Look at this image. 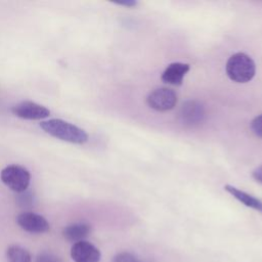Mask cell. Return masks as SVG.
<instances>
[{
  "instance_id": "cell-1",
  "label": "cell",
  "mask_w": 262,
  "mask_h": 262,
  "mask_svg": "<svg viewBox=\"0 0 262 262\" xmlns=\"http://www.w3.org/2000/svg\"><path fill=\"white\" fill-rule=\"evenodd\" d=\"M40 127L45 133L70 143L83 144L88 140V134L85 130L61 119L42 121Z\"/></svg>"
},
{
  "instance_id": "cell-2",
  "label": "cell",
  "mask_w": 262,
  "mask_h": 262,
  "mask_svg": "<svg viewBox=\"0 0 262 262\" xmlns=\"http://www.w3.org/2000/svg\"><path fill=\"white\" fill-rule=\"evenodd\" d=\"M225 70L227 76L233 82L247 83L255 76L256 66L248 54L237 52L228 58Z\"/></svg>"
},
{
  "instance_id": "cell-3",
  "label": "cell",
  "mask_w": 262,
  "mask_h": 262,
  "mask_svg": "<svg viewBox=\"0 0 262 262\" xmlns=\"http://www.w3.org/2000/svg\"><path fill=\"white\" fill-rule=\"evenodd\" d=\"M2 182L12 191L21 193L27 190L31 182L30 172L19 165H8L0 173Z\"/></svg>"
},
{
  "instance_id": "cell-4",
  "label": "cell",
  "mask_w": 262,
  "mask_h": 262,
  "mask_svg": "<svg viewBox=\"0 0 262 262\" xmlns=\"http://www.w3.org/2000/svg\"><path fill=\"white\" fill-rule=\"evenodd\" d=\"M11 113L24 120H43L50 115V111L37 102L24 100L11 107Z\"/></svg>"
},
{
  "instance_id": "cell-5",
  "label": "cell",
  "mask_w": 262,
  "mask_h": 262,
  "mask_svg": "<svg viewBox=\"0 0 262 262\" xmlns=\"http://www.w3.org/2000/svg\"><path fill=\"white\" fill-rule=\"evenodd\" d=\"M146 102L151 108L165 112L172 110L176 105L177 95L172 89L158 88L148 94Z\"/></svg>"
},
{
  "instance_id": "cell-6",
  "label": "cell",
  "mask_w": 262,
  "mask_h": 262,
  "mask_svg": "<svg viewBox=\"0 0 262 262\" xmlns=\"http://www.w3.org/2000/svg\"><path fill=\"white\" fill-rule=\"evenodd\" d=\"M205 118V107L196 100L185 101L179 111L178 119L184 126H196L203 122Z\"/></svg>"
},
{
  "instance_id": "cell-7",
  "label": "cell",
  "mask_w": 262,
  "mask_h": 262,
  "mask_svg": "<svg viewBox=\"0 0 262 262\" xmlns=\"http://www.w3.org/2000/svg\"><path fill=\"white\" fill-rule=\"evenodd\" d=\"M16 223L21 229L31 233H44L50 229L48 221L34 212L20 213L16 217Z\"/></svg>"
},
{
  "instance_id": "cell-8",
  "label": "cell",
  "mask_w": 262,
  "mask_h": 262,
  "mask_svg": "<svg viewBox=\"0 0 262 262\" xmlns=\"http://www.w3.org/2000/svg\"><path fill=\"white\" fill-rule=\"evenodd\" d=\"M71 256L75 262H99V250L89 242L75 243L71 249Z\"/></svg>"
},
{
  "instance_id": "cell-9",
  "label": "cell",
  "mask_w": 262,
  "mask_h": 262,
  "mask_svg": "<svg viewBox=\"0 0 262 262\" xmlns=\"http://www.w3.org/2000/svg\"><path fill=\"white\" fill-rule=\"evenodd\" d=\"M189 71V64L182 62L170 63L162 74V81L171 85H181L184 76Z\"/></svg>"
},
{
  "instance_id": "cell-10",
  "label": "cell",
  "mask_w": 262,
  "mask_h": 262,
  "mask_svg": "<svg viewBox=\"0 0 262 262\" xmlns=\"http://www.w3.org/2000/svg\"><path fill=\"white\" fill-rule=\"evenodd\" d=\"M91 232V227L87 223H74L63 228L62 234L64 238L72 243H78L84 241Z\"/></svg>"
},
{
  "instance_id": "cell-11",
  "label": "cell",
  "mask_w": 262,
  "mask_h": 262,
  "mask_svg": "<svg viewBox=\"0 0 262 262\" xmlns=\"http://www.w3.org/2000/svg\"><path fill=\"white\" fill-rule=\"evenodd\" d=\"M224 188L227 192H229L233 198H235L237 201L243 203L245 206L252 208L254 210H257L259 212H262V201H260L259 199L229 184L225 185Z\"/></svg>"
},
{
  "instance_id": "cell-12",
  "label": "cell",
  "mask_w": 262,
  "mask_h": 262,
  "mask_svg": "<svg viewBox=\"0 0 262 262\" xmlns=\"http://www.w3.org/2000/svg\"><path fill=\"white\" fill-rule=\"evenodd\" d=\"M6 258L8 262H31L32 257L28 250L20 246H10L6 251Z\"/></svg>"
},
{
  "instance_id": "cell-13",
  "label": "cell",
  "mask_w": 262,
  "mask_h": 262,
  "mask_svg": "<svg viewBox=\"0 0 262 262\" xmlns=\"http://www.w3.org/2000/svg\"><path fill=\"white\" fill-rule=\"evenodd\" d=\"M251 129L256 136L262 138V114L253 119L251 122Z\"/></svg>"
},
{
  "instance_id": "cell-14",
  "label": "cell",
  "mask_w": 262,
  "mask_h": 262,
  "mask_svg": "<svg viewBox=\"0 0 262 262\" xmlns=\"http://www.w3.org/2000/svg\"><path fill=\"white\" fill-rule=\"evenodd\" d=\"M113 262H138V260L133 254L123 252L116 255L113 259Z\"/></svg>"
},
{
  "instance_id": "cell-15",
  "label": "cell",
  "mask_w": 262,
  "mask_h": 262,
  "mask_svg": "<svg viewBox=\"0 0 262 262\" xmlns=\"http://www.w3.org/2000/svg\"><path fill=\"white\" fill-rule=\"evenodd\" d=\"M35 262H61V260L50 253H41L37 256Z\"/></svg>"
},
{
  "instance_id": "cell-16",
  "label": "cell",
  "mask_w": 262,
  "mask_h": 262,
  "mask_svg": "<svg viewBox=\"0 0 262 262\" xmlns=\"http://www.w3.org/2000/svg\"><path fill=\"white\" fill-rule=\"evenodd\" d=\"M18 203L20 206H28V205H31L32 204V199H31V195L29 193H26L20 195L19 200H18Z\"/></svg>"
},
{
  "instance_id": "cell-17",
  "label": "cell",
  "mask_w": 262,
  "mask_h": 262,
  "mask_svg": "<svg viewBox=\"0 0 262 262\" xmlns=\"http://www.w3.org/2000/svg\"><path fill=\"white\" fill-rule=\"evenodd\" d=\"M252 176H253V178H254L256 181H258L259 183H262V165L259 166V167H257V168L253 171Z\"/></svg>"
},
{
  "instance_id": "cell-18",
  "label": "cell",
  "mask_w": 262,
  "mask_h": 262,
  "mask_svg": "<svg viewBox=\"0 0 262 262\" xmlns=\"http://www.w3.org/2000/svg\"><path fill=\"white\" fill-rule=\"evenodd\" d=\"M117 4L119 5H124V6H135L137 4L136 1H133V0H125V1H119V2H116Z\"/></svg>"
}]
</instances>
